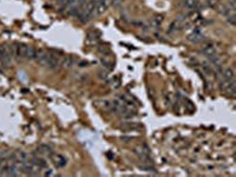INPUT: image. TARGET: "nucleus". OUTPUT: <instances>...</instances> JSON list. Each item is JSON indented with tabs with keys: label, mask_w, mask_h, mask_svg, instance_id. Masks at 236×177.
Returning <instances> with one entry per match:
<instances>
[{
	"label": "nucleus",
	"mask_w": 236,
	"mask_h": 177,
	"mask_svg": "<svg viewBox=\"0 0 236 177\" xmlns=\"http://www.w3.org/2000/svg\"><path fill=\"white\" fill-rule=\"evenodd\" d=\"M225 20H227V23H228L230 26H235V24H236L235 13H234V14H230V15H228V17H225Z\"/></svg>",
	"instance_id": "2eb2a0df"
},
{
	"label": "nucleus",
	"mask_w": 236,
	"mask_h": 177,
	"mask_svg": "<svg viewBox=\"0 0 236 177\" xmlns=\"http://www.w3.org/2000/svg\"><path fill=\"white\" fill-rule=\"evenodd\" d=\"M228 7L231 9V11L235 12V9H236V4H235V0H229V3H228Z\"/></svg>",
	"instance_id": "6ab92c4d"
},
{
	"label": "nucleus",
	"mask_w": 236,
	"mask_h": 177,
	"mask_svg": "<svg viewBox=\"0 0 236 177\" xmlns=\"http://www.w3.org/2000/svg\"><path fill=\"white\" fill-rule=\"evenodd\" d=\"M17 160L18 161H20V162H26L27 161V154L26 152H24V151H20L18 154V156H17Z\"/></svg>",
	"instance_id": "4468645a"
},
{
	"label": "nucleus",
	"mask_w": 236,
	"mask_h": 177,
	"mask_svg": "<svg viewBox=\"0 0 236 177\" xmlns=\"http://www.w3.org/2000/svg\"><path fill=\"white\" fill-rule=\"evenodd\" d=\"M123 129L125 130H136V129H138V125H137L136 123H125L124 125H122Z\"/></svg>",
	"instance_id": "f8f14e48"
},
{
	"label": "nucleus",
	"mask_w": 236,
	"mask_h": 177,
	"mask_svg": "<svg viewBox=\"0 0 236 177\" xmlns=\"http://www.w3.org/2000/svg\"><path fill=\"white\" fill-rule=\"evenodd\" d=\"M111 3H112V0H98L97 8H96V14L99 15V14L104 13L107 9V7L110 6Z\"/></svg>",
	"instance_id": "7ed1b4c3"
},
{
	"label": "nucleus",
	"mask_w": 236,
	"mask_h": 177,
	"mask_svg": "<svg viewBox=\"0 0 236 177\" xmlns=\"http://www.w3.org/2000/svg\"><path fill=\"white\" fill-rule=\"evenodd\" d=\"M139 169H143V170H145V171H150V172H157V170H156V168L155 166H152L151 164H143V165H139Z\"/></svg>",
	"instance_id": "9b49d317"
},
{
	"label": "nucleus",
	"mask_w": 236,
	"mask_h": 177,
	"mask_svg": "<svg viewBox=\"0 0 236 177\" xmlns=\"http://www.w3.org/2000/svg\"><path fill=\"white\" fill-rule=\"evenodd\" d=\"M44 175H45V176H54V172H53L51 169H47V170L44 172Z\"/></svg>",
	"instance_id": "412c9836"
},
{
	"label": "nucleus",
	"mask_w": 236,
	"mask_h": 177,
	"mask_svg": "<svg viewBox=\"0 0 236 177\" xmlns=\"http://www.w3.org/2000/svg\"><path fill=\"white\" fill-rule=\"evenodd\" d=\"M183 6L186 9H190V11H196V8H198L200 4L197 3V0H184Z\"/></svg>",
	"instance_id": "20e7f679"
},
{
	"label": "nucleus",
	"mask_w": 236,
	"mask_h": 177,
	"mask_svg": "<svg viewBox=\"0 0 236 177\" xmlns=\"http://www.w3.org/2000/svg\"><path fill=\"white\" fill-rule=\"evenodd\" d=\"M66 163H67V160L65 158L64 156L57 155V156L54 157V164H56L57 168H63L64 165H66Z\"/></svg>",
	"instance_id": "0eeeda50"
},
{
	"label": "nucleus",
	"mask_w": 236,
	"mask_h": 177,
	"mask_svg": "<svg viewBox=\"0 0 236 177\" xmlns=\"http://www.w3.org/2000/svg\"><path fill=\"white\" fill-rule=\"evenodd\" d=\"M102 64L107 68V70H111L112 68V64L110 63V62H107V60H105V59H102Z\"/></svg>",
	"instance_id": "f3484780"
},
{
	"label": "nucleus",
	"mask_w": 236,
	"mask_h": 177,
	"mask_svg": "<svg viewBox=\"0 0 236 177\" xmlns=\"http://www.w3.org/2000/svg\"><path fill=\"white\" fill-rule=\"evenodd\" d=\"M25 58L28 59V60H34L36 59V48L32 47V46H27Z\"/></svg>",
	"instance_id": "6e6552de"
},
{
	"label": "nucleus",
	"mask_w": 236,
	"mask_h": 177,
	"mask_svg": "<svg viewBox=\"0 0 236 177\" xmlns=\"http://www.w3.org/2000/svg\"><path fill=\"white\" fill-rule=\"evenodd\" d=\"M219 1L220 0H208V1H206V5H208L209 7H215L219 4Z\"/></svg>",
	"instance_id": "a211bd4d"
},
{
	"label": "nucleus",
	"mask_w": 236,
	"mask_h": 177,
	"mask_svg": "<svg viewBox=\"0 0 236 177\" xmlns=\"http://www.w3.org/2000/svg\"><path fill=\"white\" fill-rule=\"evenodd\" d=\"M220 13L222 14V15H224V17H228V15H230V14H234L235 12L234 11H231V9L228 7V5H222L221 7H220Z\"/></svg>",
	"instance_id": "9d476101"
},
{
	"label": "nucleus",
	"mask_w": 236,
	"mask_h": 177,
	"mask_svg": "<svg viewBox=\"0 0 236 177\" xmlns=\"http://www.w3.org/2000/svg\"><path fill=\"white\" fill-rule=\"evenodd\" d=\"M98 51H99L101 53H103V54H110V50L105 46H99L98 47Z\"/></svg>",
	"instance_id": "dca6fc26"
},
{
	"label": "nucleus",
	"mask_w": 236,
	"mask_h": 177,
	"mask_svg": "<svg viewBox=\"0 0 236 177\" xmlns=\"http://www.w3.org/2000/svg\"><path fill=\"white\" fill-rule=\"evenodd\" d=\"M86 65H87L86 62H80V63H79V66H80V67H84V66H86Z\"/></svg>",
	"instance_id": "5701e85b"
},
{
	"label": "nucleus",
	"mask_w": 236,
	"mask_h": 177,
	"mask_svg": "<svg viewBox=\"0 0 236 177\" xmlns=\"http://www.w3.org/2000/svg\"><path fill=\"white\" fill-rule=\"evenodd\" d=\"M87 38H88V40L96 42V40H98V39L101 38V32L97 31V30H95V31H90L87 33Z\"/></svg>",
	"instance_id": "1a4fd4ad"
},
{
	"label": "nucleus",
	"mask_w": 236,
	"mask_h": 177,
	"mask_svg": "<svg viewBox=\"0 0 236 177\" xmlns=\"http://www.w3.org/2000/svg\"><path fill=\"white\" fill-rule=\"evenodd\" d=\"M99 77L102 78V79H105V78H106V72H104V73L101 72V73H99Z\"/></svg>",
	"instance_id": "4be33fe9"
},
{
	"label": "nucleus",
	"mask_w": 236,
	"mask_h": 177,
	"mask_svg": "<svg viewBox=\"0 0 236 177\" xmlns=\"http://www.w3.org/2000/svg\"><path fill=\"white\" fill-rule=\"evenodd\" d=\"M201 53L204 54L206 58H209V57L216 54V47L213 43H208V44H205L201 47Z\"/></svg>",
	"instance_id": "f03ea898"
},
{
	"label": "nucleus",
	"mask_w": 236,
	"mask_h": 177,
	"mask_svg": "<svg viewBox=\"0 0 236 177\" xmlns=\"http://www.w3.org/2000/svg\"><path fill=\"white\" fill-rule=\"evenodd\" d=\"M162 21H163V17H162V15H157V17H155V18L152 19V23H151V24L157 27V26H160V25L162 24Z\"/></svg>",
	"instance_id": "ddd939ff"
},
{
	"label": "nucleus",
	"mask_w": 236,
	"mask_h": 177,
	"mask_svg": "<svg viewBox=\"0 0 236 177\" xmlns=\"http://www.w3.org/2000/svg\"><path fill=\"white\" fill-rule=\"evenodd\" d=\"M112 86L115 87V88H117V87H119V79H118V78H113V79H112Z\"/></svg>",
	"instance_id": "aec40b11"
},
{
	"label": "nucleus",
	"mask_w": 236,
	"mask_h": 177,
	"mask_svg": "<svg viewBox=\"0 0 236 177\" xmlns=\"http://www.w3.org/2000/svg\"><path fill=\"white\" fill-rule=\"evenodd\" d=\"M186 39H188L190 43H194V44H200V43L205 40L204 36L201 33V28L200 27H196L190 34H188Z\"/></svg>",
	"instance_id": "f257e3e1"
},
{
	"label": "nucleus",
	"mask_w": 236,
	"mask_h": 177,
	"mask_svg": "<svg viewBox=\"0 0 236 177\" xmlns=\"http://www.w3.org/2000/svg\"><path fill=\"white\" fill-rule=\"evenodd\" d=\"M221 77H222V79H224V80H233L234 78H235V72H234L233 68L228 67L227 70L222 71Z\"/></svg>",
	"instance_id": "39448f33"
},
{
	"label": "nucleus",
	"mask_w": 236,
	"mask_h": 177,
	"mask_svg": "<svg viewBox=\"0 0 236 177\" xmlns=\"http://www.w3.org/2000/svg\"><path fill=\"white\" fill-rule=\"evenodd\" d=\"M60 64L64 68H71L74 64V60H73V58L71 56H67V57H64L62 60H60Z\"/></svg>",
	"instance_id": "423d86ee"
}]
</instances>
